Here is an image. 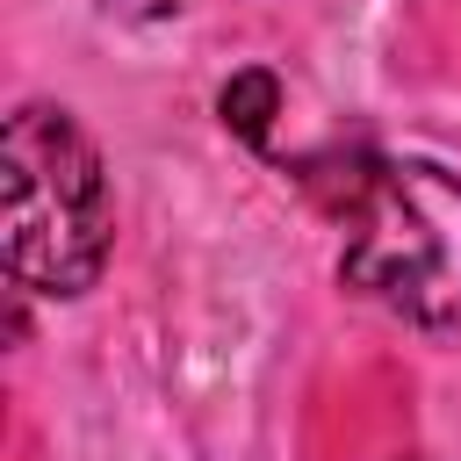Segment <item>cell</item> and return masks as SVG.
<instances>
[{
  "mask_svg": "<svg viewBox=\"0 0 461 461\" xmlns=\"http://www.w3.org/2000/svg\"><path fill=\"white\" fill-rule=\"evenodd\" d=\"M115 209L94 137L65 108H14L0 130V252L36 295H86L108 267Z\"/></svg>",
  "mask_w": 461,
  "mask_h": 461,
  "instance_id": "6da1fadb",
  "label": "cell"
},
{
  "mask_svg": "<svg viewBox=\"0 0 461 461\" xmlns=\"http://www.w3.org/2000/svg\"><path fill=\"white\" fill-rule=\"evenodd\" d=\"M346 288L411 324H461V180L432 158H353L339 194Z\"/></svg>",
  "mask_w": 461,
  "mask_h": 461,
  "instance_id": "7a4b0ae2",
  "label": "cell"
},
{
  "mask_svg": "<svg viewBox=\"0 0 461 461\" xmlns=\"http://www.w3.org/2000/svg\"><path fill=\"white\" fill-rule=\"evenodd\" d=\"M216 108H223V130L259 151V144L274 137V115H281V79H274V72H238V79L216 94Z\"/></svg>",
  "mask_w": 461,
  "mask_h": 461,
  "instance_id": "3957f363",
  "label": "cell"
}]
</instances>
